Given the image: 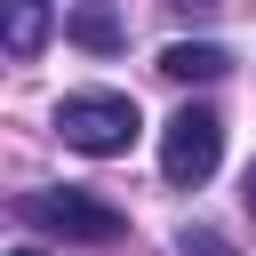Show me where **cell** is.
Segmentation results:
<instances>
[{"label":"cell","instance_id":"cell-8","mask_svg":"<svg viewBox=\"0 0 256 256\" xmlns=\"http://www.w3.org/2000/svg\"><path fill=\"white\" fill-rule=\"evenodd\" d=\"M168 8H176V16H216L224 0H168Z\"/></svg>","mask_w":256,"mask_h":256},{"label":"cell","instance_id":"cell-7","mask_svg":"<svg viewBox=\"0 0 256 256\" xmlns=\"http://www.w3.org/2000/svg\"><path fill=\"white\" fill-rule=\"evenodd\" d=\"M176 248H184V256H232V240H224V232H208V224H184V232H176Z\"/></svg>","mask_w":256,"mask_h":256},{"label":"cell","instance_id":"cell-2","mask_svg":"<svg viewBox=\"0 0 256 256\" xmlns=\"http://www.w3.org/2000/svg\"><path fill=\"white\" fill-rule=\"evenodd\" d=\"M16 216H24V224H40V232H56V240H96V248H112V240L128 232V216H120V208H104L96 192H72V184H64V192H24V200H16Z\"/></svg>","mask_w":256,"mask_h":256},{"label":"cell","instance_id":"cell-10","mask_svg":"<svg viewBox=\"0 0 256 256\" xmlns=\"http://www.w3.org/2000/svg\"><path fill=\"white\" fill-rule=\"evenodd\" d=\"M16 256H48V248H16Z\"/></svg>","mask_w":256,"mask_h":256},{"label":"cell","instance_id":"cell-6","mask_svg":"<svg viewBox=\"0 0 256 256\" xmlns=\"http://www.w3.org/2000/svg\"><path fill=\"white\" fill-rule=\"evenodd\" d=\"M72 40L80 48H120V16L104 0H88V8H72Z\"/></svg>","mask_w":256,"mask_h":256},{"label":"cell","instance_id":"cell-4","mask_svg":"<svg viewBox=\"0 0 256 256\" xmlns=\"http://www.w3.org/2000/svg\"><path fill=\"white\" fill-rule=\"evenodd\" d=\"M160 72H168V80H224L232 56H224L216 40H176V48H160Z\"/></svg>","mask_w":256,"mask_h":256},{"label":"cell","instance_id":"cell-1","mask_svg":"<svg viewBox=\"0 0 256 256\" xmlns=\"http://www.w3.org/2000/svg\"><path fill=\"white\" fill-rule=\"evenodd\" d=\"M56 128H64V144L72 152H88V160H120L128 144H136V96H112V88H80V96H64L56 104Z\"/></svg>","mask_w":256,"mask_h":256},{"label":"cell","instance_id":"cell-3","mask_svg":"<svg viewBox=\"0 0 256 256\" xmlns=\"http://www.w3.org/2000/svg\"><path fill=\"white\" fill-rule=\"evenodd\" d=\"M216 160H224V120H216L208 104H184V112L160 128V176H168V184H208Z\"/></svg>","mask_w":256,"mask_h":256},{"label":"cell","instance_id":"cell-5","mask_svg":"<svg viewBox=\"0 0 256 256\" xmlns=\"http://www.w3.org/2000/svg\"><path fill=\"white\" fill-rule=\"evenodd\" d=\"M0 16H8V56H40V40H48V0H0Z\"/></svg>","mask_w":256,"mask_h":256},{"label":"cell","instance_id":"cell-9","mask_svg":"<svg viewBox=\"0 0 256 256\" xmlns=\"http://www.w3.org/2000/svg\"><path fill=\"white\" fill-rule=\"evenodd\" d=\"M240 200H248V216H256V160H248V176H240Z\"/></svg>","mask_w":256,"mask_h":256}]
</instances>
